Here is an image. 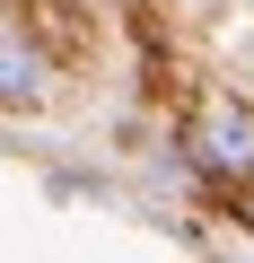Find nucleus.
Here are the masks:
<instances>
[{
	"label": "nucleus",
	"instance_id": "1",
	"mask_svg": "<svg viewBox=\"0 0 254 263\" xmlns=\"http://www.w3.org/2000/svg\"><path fill=\"white\" fill-rule=\"evenodd\" d=\"M193 149H202V167H219V176H254V114H245V105H210L202 132H193Z\"/></svg>",
	"mask_w": 254,
	"mask_h": 263
},
{
	"label": "nucleus",
	"instance_id": "2",
	"mask_svg": "<svg viewBox=\"0 0 254 263\" xmlns=\"http://www.w3.org/2000/svg\"><path fill=\"white\" fill-rule=\"evenodd\" d=\"M44 88H53L44 53H35V44H18V35H0V105H9V114H35V105H44Z\"/></svg>",
	"mask_w": 254,
	"mask_h": 263
}]
</instances>
